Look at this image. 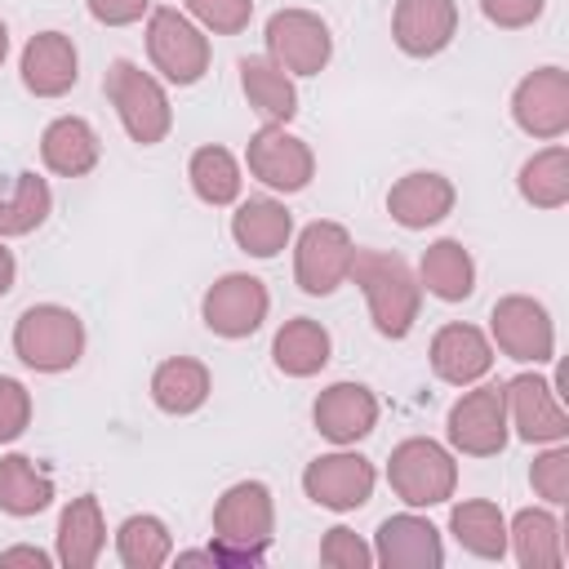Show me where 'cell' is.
Masks as SVG:
<instances>
[{
	"label": "cell",
	"instance_id": "cell-43",
	"mask_svg": "<svg viewBox=\"0 0 569 569\" xmlns=\"http://www.w3.org/2000/svg\"><path fill=\"white\" fill-rule=\"evenodd\" d=\"M13 276H18V262H13V253L0 244V298L13 289Z\"/></svg>",
	"mask_w": 569,
	"mask_h": 569
},
{
	"label": "cell",
	"instance_id": "cell-22",
	"mask_svg": "<svg viewBox=\"0 0 569 569\" xmlns=\"http://www.w3.org/2000/svg\"><path fill=\"white\" fill-rule=\"evenodd\" d=\"M293 236V213L271 200V196H253L231 213V240L253 253V258H276Z\"/></svg>",
	"mask_w": 569,
	"mask_h": 569
},
{
	"label": "cell",
	"instance_id": "cell-24",
	"mask_svg": "<svg viewBox=\"0 0 569 569\" xmlns=\"http://www.w3.org/2000/svg\"><path fill=\"white\" fill-rule=\"evenodd\" d=\"M107 542V525H102V507L93 493H80L62 507L58 516V565L67 569H89L102 556Z\"/></svg>",
	"mask_w": 569,
	"mask_h": 569
},
{
	"label": "cell",
	"instance_id": "cell-31",
	"mask_svg": "<svg viewBox=\"0 0 569 569\" xmlns=\"http://www.w3.org/2000/svg\"><path fill=\"white\" fill-rule=\"evenodd\" d=\"M53 502V476L40 471L27 453L0 458V511L4 516H40Z\"/></svg>",
	"mask_w": 569,
	"mask_h": 569
},
{
	"label": "cell",
	"instance_id": "cell-36",
	"mask_svg": "<svg viewBox=\"0 0 569 569\" xmlns=\"http://www.w3.org/2000/svg\"><path fill=\"white\" fill-rule=\"evenodd\" d=\"M187 13H191L200 27L218 31V36H236V31L249 27L253 0H187Z\"/></svg>",
	"mask_w": 569,
	"mask_h": 569
},
{
	"label": "cell",
	"instance_id": "cell-9",
	"mask_svg": "<svg viewBox=\"0 0 569 569\" xmlns=\"http://www.w3.org/2000/svg\"><path fill=\"white\" fill-rule=\"evenodd\" d=\"M267 53L289 76H320L333 53V36L311 9H280L267 18Z\"/></svg>",
	"mask_w": 569,
	"mask_h": 569
},
{
	"label": "cell",
	"instance_id": "cell-3",
	"mask_svg": "<svg viewBox=\"0 0 569 569\" xmlns=\"http://www.w3.org/2000/svg\"><path fill=\"white\" fill-rule=\"evenodd\" d=\"M102 93H107V102L116 107L124 133H129L138 147H156V142L169 133V124H173L169 93H164V84H160L156 76H147L138 62L116 58V62L107 67V76H102Z\"/></svg>",
	"mask_w": 569,
	"mask_h": 569
},
{
	"label": "cell",
	"instance_id": "cell-40",
	"mask_svg": "<svg viewBox=\"0 0 569 569\" xmlns=\"http://www.w3.org/2000/svg\"><path fill=\"white\" fill-rule=\"evenodd\" d=\"M542 4H547V0H480L485 18H489L493 27H502V31H520V27L538 22V18H542Z\"/></svg>",
	"mask_w": 569,
	"mask_h": 569
},
{
	"label": "cell",
	"instance_id": "cell-21",
	"mask_svg": "<svg viewBox=\"0 0 569 569\" xmlns=\"http://www.w3.org/2000/svg\"><path fill=\"white\" fill-rule=\"evenodd\" d=\"M489 365H493V347L476 325H445L431 338V373L440 382L471 387L489 373Z\"/></svg>",
	"mask_w": 569,
	"mask_h": 569
},
{
	"label": "cell",
	"instance_id": "cell-35",
	"mask_svg": "<svg viewBox=\"0 0 569 569\" xmlns=\"http://www.w3.org/2000/svg\"><path fill=\"white\" fill-rule=\"evenodd\" d=\"M49 209H53L49 182L40 173L22 169L18 182H13V196L0 200V236H27V231H36L49 218Z\"/></svg>",
	"mask_w": 569,
	"mask_h": 569
},
{
	"label": "cell",
	"instance_id": "cell-14",
	"mask_svg": "<svg viewBox=\"0 0 569 569\" xmlns=\"http://www.w3.org/2000/svg\"><path fill=\"white\" fill-rule=\"evenodd\" d=\"M507 396V427H516L520 440L529 445H560L569 436V418L556 400V387L538 373H516L502 382Z\"/></svg>",
	"mask_w": 569,
	"mask_h": 569
},
{
	"label": "cell",
	"instance_id": "cell-25",
	"mask_svg": "<svg viewBox=\"0 0 569 569\" xmlns=\"http://www.w3.org/2000/svg\"><path fill=\"white\" fill-rule=\"evenodd\" d=\"M329 329L311 316H293L276 329V342H271V356H276V369L289 373V378H311L329 365Z\"/></svg>",
	"mask_w": 569,
	"mask_h": 569
},
{
	"label": "cell",
	"instance_id": "cell-33",
	"mask_svg": "<svg viewBox=\"0 0 569 569\" xmlns=\"http://www.w3.org/2000/svg\"><path fill=\"white\" fill-rule=\"evenodd\" d=\"M116 551L124 569H160L173 556V538L160 516H129L116 529Z\"/></svg>",
	"mask_w": 569,
	"mask_h": 569
},
{
	"label": "cell",
	"instance_id": "cell-23",
	"mask_svg": "<svg viewBox=\"0 0 569 569\" xmlns=\"http://www.w3.org/2000/svg\"><path fill=\"white\" fill-rule=\"evenodd\" d=\"M102 156V142L93 133L89 120L80 116H58L44 133H40V160L44 169L62 173V178H84Z\"/></svg>",
	"mask_w": 569,
	"mask_h": 569
},
{
	"label": "cell",
	"instance_id": "cell-27",
	"mask_svg": "<svg viewBox=\"0 0 569 569\" xmlns=\"http://www.w3.org/2000/svg\"><path fill=\"white\" fill-rule=\"evenodd\" d=\"M507 547L516 551L520 569H560L565 565L560 520L551 511H542V507L516 511V520L507 525Z\"/></svg>",
	"mask_w": 569,
	"mask_h": 569
},
{
	"label": "cell",
	"instance_id": "cell-12",
	"mask_svg": "<svg viewBox=\"0 0 569 569\" xmlns=\"http://www.w3.org/2000/svg\"><path fill=\"white\" fill-rule=\"evenodd\" d=\"M373 485H378L373 462L360 458V453H347V449L320 453V458L307 462V471H302L307 498H311L316 507H329V511H356V507H365L369 493H373Z\"/></svg>",
	"mask_w": 569,
	"mask_h": 569
},
{
	"label": "cell",
	"instance_id": "cell-2",
	"mask_svg": "<svg viewBox=\"0 0 569 569\" xmlns=\"http://www.w3.org/2000/svg\"><path fill=\"white\" fill-rule=\"evenodd\" d=\"M369 302V316H373V329L382 338H405L418 320V307H422V284L413 280L409 262L400 253H387V249H356L351 258V276Z\"/></svg>",
	"mask_w": 569,
	"mask_h": 569
},
{
	"label": "cell",
	"instance_id": "cell-34",
	"mask_svg": "<svg viewBox=\"0 0 569 569\" xmlns=\"http://www.w3.org/2000/svg\"><path fill=\"white\" fill-rule=\"evenodd\" d=\"M187 178L204 204H231L240 196V164L227 147H200L187 164Z\"/></svg>",
	"mask_w": 569,
	"mask_h": 569
},
{
	"label": "cell",
	"instance_id": "cell-26",
	"mask_svg": "<svg viewBox=\"0 0 569 569\" xmlns=\"http://www.w3.org/2000/svg\"><path fill=\"white\" fill-rule=\"evenodd\" d=\"M240 89L249 107L267 116V124H289L298 116V89L271 58H240Z\"/></svg>",
	"mask_w": 569,
	"mask_h": 569
},
{
	"label": "cell",
	"instance_id": "cell-7",
	"mask_svg": "<svg viewBox=\"0 0 569 569\" xmlns=\"http://www.w3.org/2000/svg\"><path fill=\"white\" fill-rule=\"evenodd\" d=\"M351 258H356V244L342 222H329V218L307 222L293 244V280L302 293L325 298L351 276Z\"/></svg>",
	"mask_w": 569,
	"mask_h": 569
},
{
	"label": "cell",
	"instance_id": "cell-5",
	"mask_svg": "<svg viewBox=\"0 0 569 569\" xmlns=\"http://www.w3.org/2000/svg\"><path fill=\"white\" fill-rule=\"evenodd\" d=\"M387 480H391L400 502H409V507H440V502L453 498L458 467H453V453L445 445H436L427 436H413V440H400L391 449Z\"/></svg>",
	"mask_w": 569,
	"mask_h": 569
},
{
	"label": "cell",
	"instance_id": "cell-29",
	"mask_svg": "<svg viewBox=\"0 0 569 569\" xmlns=\"http://www.w3.org/2000/svg\"><path fill=\"white\" fill-rule=\"evenodd\" d=\"M449 533L458 547H467L480 560H502L507 556V516L489 498H467L449 511Z\"/></svg>",
	"mask_w": 569,
	"mask_h": 569
},
{
	"label": "cell",
	"instance_id": "cell-1",
	"mask_svg": "<svg viewBox=\"0 0 569 569\" xmlns=\"http://www.w3.org/2000/svg\"><path fill=\"white\" fill-rule=\"evenodd\" d=\"M276 529V507L271 489L262 480H240L213 502V542L204 547V565L222 569H244L262 565Z\"/></svg>",
	"mask_w": 569,
	"mask_h": 569
},
{
	"label": "cell",
	"instance_id": "cell-4",
	"mask_svg": "<svg viewBox=\"0 0 569 569\" xmlns=\"http://www.w3.org/2000/svg\"><path fill=\"white\" fill-rule=\"evenodd\" d=\"M13 351L36 373H62L84 356V320L58 302L27 307L13 325Z\"/></svg>",
	"mask_w": 569,
	"mask_h": 569
},
{
	"label": "cell",
	"instance_id": "cell-15",
	"mask_svg": "<svg viewBox=\"0 0 569 569\" xmlns=\"http://www.w3.org/2000/svg\"><path fill=\"white\" fill-rule=\"evenodd\" d=\"M267 307H271L267 284L258 276L231 271V276H222V280L209 284L200 311H204L209 333H218V338H249L253 329H262Z\"/></svg>",
	"mask_w": 569,
	"mask_h": 569
},
{
	"label": "cell",
	"instance_id": "cell-17",
	"mask_svg": "<svg viewBox=\"0 0 569 569\" xmlns=\"http://www.w3.org/2000/svg\"><path fill=\"white\" fill-rule=\"evenodd\" d=\"M391 36L409 58H436L458 36V4L453 0H396Z\"/></svg>",
	"mask_w": 569,
	"mask_h": 569
},
{
	"label": "cell",
	"instance_id": "cell-44",
	"mask_svg": "<svg viewBox=\"0 0 569 569\" xmlns=\"http://www.w3.org/2000/svg\"><path fill=\"white\" fill-rule=\"evenodd\" d=\"M4 53H9V27L0 22V62H4Z\"/></svg>",
	"mask_w": 569,
	"mask_h": 569
},
{
	"label": "cell",
	"instance_id": "cell-11",
	"mask_svg": "<svg viewBox=\"0 0 569 569\" xmlns=\"http://www.w3.org/2000/svg\"><path fill=\"white\" fill-rule=\"evenodd\" d=\"M244 160H249V173H253L262 187L284 191V196H289V191H302V187L311 182V173H316L311 147H307L298 133H289L284 124H262V129L249 138Z\"/></svg>",
	"mask_w": 569,
	"mask_h": 569
},
{
	"label": "cell",
	"instance_id": "cell-30",
	"mask_svg": "<svg viewBox=\"0 0 569 569\" xmlns=\"http://www.w3.org/2000/svg\"><path fill=\"white\" fill-rule=\"evenodd\" d=\"M151 400L156 409L182 418V413H196L204 400H209V369L191 356H173L164 365H156L151 373Z\"/></svg>",
	"mask_w": 569,
	"mask_h": 569
},
{
	"label": "cell",
	"instance_id": "cell-41",
	"mask_svg": "<svg viewBox=\"0 0 569 569\" xmlns=\"http://www.w3.org/2000/svg\"><path fill=\"white\" fill-rule=\"evenodd\" d=\"M147 9H151V0H89L93 22H102V27H129V22H138Z\"/></svg>",
	"mask_w": 569,
	"mask_h": 569
},
{
	"label": "cell",
	"instance_id": "cell-6",
	"mask_svg": "<svg viewBox=\"0 0 569 569\" xmlns=\"http://www.w3.org/2000/svg\"><path fill=\"white\" fill-rule=\"evenodd\" d=\"M445 436L458 453L467 458H493L507 449V396H502V382H485V387H471L453 400L449 418H445Z\"/></svg>",
	"mask_w": 569,
	"mask_h": 569
},
{
	"label": "cell",
	"instance_id": "cell-42",
	"mask_svg": "<svg viewBox=\"0 0 569 569\" xmlns=\"http://www.w3.org/2000/svg\"><path fill=\"white\" fill-rule=\"evenodd\" d=\"M0 565H36V569H44L49 551H40V547H9V551H0Z\"/></svg>",
	"mask_w": 569,
	"mask_h": 569
},
{
	"label": "cell",
	"instance_id": "cell-16",
	"mask_svg": "<svg viewBox=\"0 0 569 569\" xmlns=\"http://www.w3.org/2000/svg\"><path fill=\"white\" fill-rule=\"evenodd\" d=\"M373 560L387 569H440L445 565L440 529L413 511L387 516L378 525V538H373Z\"/></svg>",
	"mask_w": 569,
	"mask_h": 569
},
{
	"label": "cell",
	"instance_id": "cell-10",
	"mask_svg": "<svg viewBox=\"0 0 569 569\" xmlns=\"http://www.w3.org/2000/svg\"><path fill=\"white\" fill-rule=\"evenodd\" d=\"M489 329L502 356L520 360V365H547L556 356V329L542 302L525 298V293H507L493 302L489 311Z\"/></svg>",
	"mask_w": 569,
	"mask_h": 569
},
{
	"label": "cell",
	"instance_id": "cell-19",
	"mask_svg": "<svg viewBox=\"0 0 569 569\" xmlns=\"http://www.w3.org/2000/svg\"><path fill=\"white\" fill-rule=\"evenodd\" d=\"M18 71H22L27 93H36V98H62L76 84V76H80V58H76L71 36H62V31H36L27 40V49H22Z\"/></svg>",
	"mask_w": 569,
	"mask_h": 569
},
{
	"label": "cell",
	"instance_id": "cell-38",
	"mask_svg": "<svg viewBox=\"0 0 569 569\" xmlns=\"http://www.w3.org/2000/svg\"><path fill=\"white\" fill-rule=\"evenodd\" d=\"M320 565H329V569H369L373 565V547H365L351 529L333 525L325 533V542H320Z\"/></svg>",
	"mask_w": 569,
	"mask_h": 569
},
{
	"label": "cell",
	"instance_id": "cell-32",
	"mask_svg": "<svg viewBox=\"0 0 569 569\" xmlns=\"http://www.w3.org/2000/svg\"><path fill=\"white\" fill-rule=\"evenodd\" d=\"M520 196L533 209H560L569 200V151L560 142L520 164Z\"/></svg>",
	"mask_w": 569,
	"mask_h": 569
},
{
	"label": "cell",
	"instance_id": "cell-28",
	"mask_svg": "<svg viewBox=\"0 0 569 569\" xmlns=\"http://www.w3.org/2000/svg\"><path fill=\"white\" fill-rule=\"evenodd\" d=\"M418 284H427V293H436L440 302H462L476 289V262L458 240H436L422 249Z\"/></svg>",
	"mask_w": 569,
	"mask_h": 569
},
{
	"label": "cell",
	"instance_id": "cell-37",
	"mask_svg": "<svg viewBox=\"0 0 569 569\" xmlns=\"http://www.w3.org/2000/svg\"><path fill=\"white\" fill-rule=\"evenodd\" d=\"M529 480H533V493H538V498H547L551 507L569 502V449H560V445H556V449L538 453V458H533Z\"/></svg>",
	"mask_w": 569,
	"mask_h": 569
},
{
	"label": "cell",
	"instance_id": "cell-18",
	"mask_svg": "<svg viewBox=\"0 0 569 569\" xmlns=\"http://www.w3.org/2000/svg\"><path fill=\"white\" fill-rule=\"evenodd\" d=\"M316 431L333 445H356L378 427V396L365 382H333L316 396Z\"/></svg>",
	"mask_w": 569,
	"mask_h": 569
},
{
	"label": "cell",
	"instance_id": "cell-8",
	"mask_svg": "<svg viewBox=\"0 0 569 569\" xmlns=\"http://www.w3.org/2000/svg\"><path fill=\"white\" fill-rule=\"evenodd\" d=\"M147 53L156 71L173 84H196L209 71V40L204 31L178 9H151L147 18Z\"/></svg>",
	"mask_w": 569,
	"mask_h": 569
},
{
	"label": "cell",
	"instance_id": "cell-20",
	"mask_svg": "<svg viewBox=\"0 0 569 569\" xmlns=\"http://www.w3.org/2000/svg\"><path fill=\"white\" fill-rule=\"evenodd\" d=\"M453 209V182L445 173H431V169H418V173H405L391 191H387V213L405 227V231H427L436 227L440 218H449Z\"/></svg>",
	"mask_w": 569,
	"mask_h": 569
},
{
	"label": "cell",
	"instance_id": "cell-13",
	"mask_svg": "<svg viewBox=\"0 0 569 569\" xmlns=\"http://www.w3.org/2000/svg\"><path fill=\"white\" fill-rule=\"evenodd\" d=\"M511 116L529 138L556 142L569 129V71L538 67L511 93Z\"/></svg>",
	"mask_w": 569,
	"mask_h": 569
},
{
	"label": "cell",
	"instance_id": "cell-39",
	"mask_svg": "<svg viewBox=\"0 0 569 569\" xmlns=\"http://www.w3.org/2000/svg\"><path fill=\"white\" fill-rule=\"evenodd\" d=\"M31 422V391L18 382V378H4L0 373V445L18 440Z\"/></svg>",
	"mask_w": 569,
	"mask_h": 569
}]
</instances>
